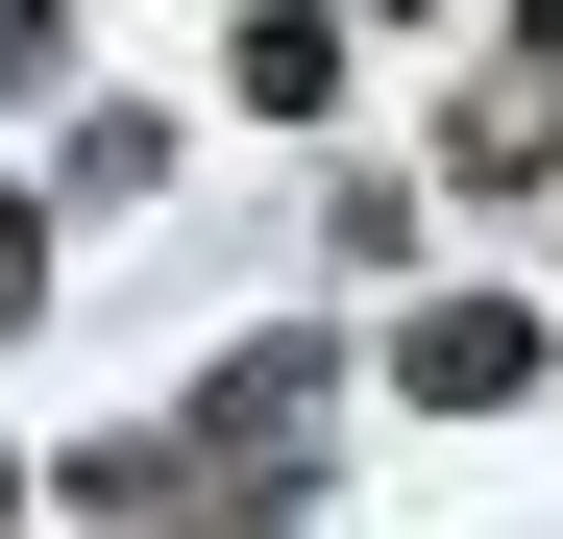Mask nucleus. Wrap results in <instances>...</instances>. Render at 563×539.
I'll return each mask as SVG.
<instances>
[{
	"label": "nucleus",
	"mask_w": 563,
	"mask_h": 539,
	"mask_svg": "<svg viewBox=\"0 0 563 539\" xmlns=\"http://www.w3.org/2000/svg\"><path fill=\"white\" fill-rule=\"evenodd\" d=\"M319 393H343V343H319V319H269L245 369L197 393V466H221V491H295V466H319Z\"/></svg>",
	"instance_id": "obj_1"
},
{
	"label": "nucleus",
	"mask_w": 563,
	"mask_h": 539,
	"mask_svg": "<svg viewBox=\"0 0 563 539\" xmlns=\"http://www.w3.org/2000/svg\"><path fill=\"white\" fill-rule=\"evenodd\" d=\"M539 343H563L539 295H417V319H393V393H417V417H515Z\"/></svg>",
	"instance_id": "obj_2"
},
{
	"label": "nucleus",
	"mask_w": 563,
	"mask_h": 539,
	"mask_svg": "<svg viewBox=\"0 0 563 539\" xmlns=\"http://www.w3.org/2000/svg\"><path fill=\"white\" fill-rule=\"evenodd\" d=\"M221 99L245 123H343V0H269V25L221 50Z\"/></svg>",
	"instance_id": "obj_3"
},
{
	"label": "nucleus",
	"mask_w": 563,
	"mask_h": 539,
	"mask_svg": "<svg viewBox=\"0 0 563 539\" xmlns=\"http://www.w3.org/2000/svg\"><path fill=\"white\" fill-rule=\"evenodd\" d=\"M539 172H563V74H515V99L441 123V197H539Z\"/></svg>",
	"instance_id": "obj_4"
},
{
	"label": "nucleus",
	"mask_w": 563,
	"mask_h": 539,
	"mask_svg": "<svg viewBox=\"0 0 563 539\" xmlns=\"http://www.w3.org/2000/svg\"><path fill=\"white\" fill-rule=\"evenodd\" d=\"M49 74H74V25H49V0H0V99H49Z\"/></svg>",
	"instance_id": "obj_5"
},
{
	"label": "nucleus",
	"mask_w": 563,
	"mask_h": 539,
	"mask_svg": "<svg viewBox=\"0 0 563 539\" xmlns=\"http://www.w3.org/2000/svg\"><path fill=\"white\" fill-rule=\"evenodd\" d=\"M0 319H49V221L25 197H0Z\"/></svg>",
	"instance_id": "obj_6"
},
{
	"label": "nucleus",
	"mask_w": 563,
	"mask_h": 539,
	"mask_svg": "<svg viewBox=\"0 0 563 539\" xmlns=\"http://www.w3.org/2000/svg\"><path fill=\"white\" fill-rule=\"evenodd\" d=\"M515 74H563V0H515Z\"/></svg>",
	"instance_id": "obj_7"
},
{
	"label": "nucleus",
	"mask_w": 563,
	"mask_h": 539,
	"mask_svg": "<svg viewBox=\"0 0 563 539\" xmlns=\"http://www.w3.org/2000/svg\"><path fill=\"white\" fill-rule=\"evenodd\" d=\"M0 515H25V466H0Z\"/></svg>",
	"instance_id": "obj_8"
},
{
	"label": "nucleus",
	"mask_w": 563,
	"mask_h": 539,
	"mask_svg": "<svg viewBox=\"0 0 563 539\" xmlns=\"http://www.w3.org/2000/svg\"><path fill=\"white\" fill-rule=\"evenodd\" d=\"M367 25H393V0H367Z\"/></svg>",
	"instance_id": "obj_9"
},
{
	"label": "nucleus",
	"mask_w": 563,
	"mask_h": 539,
	"mask_svg": "<svg viewBox=\"0 0 563 539\" xmlns=\"http://www.w3.org/2000/svg\"><path fill=\"white\" fill-rule=\"evenodd\" d=\"M172 539H197V515H172Z\"/></svg>",
	"instance_id": "obj_10"
}]
</instances>
